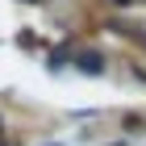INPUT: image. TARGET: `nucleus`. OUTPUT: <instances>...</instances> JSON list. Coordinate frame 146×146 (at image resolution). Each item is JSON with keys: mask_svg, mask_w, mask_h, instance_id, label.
I'll return each mask as SVG.
<instances>
[{"mask_svg": "<svg viewBox=\"0 0 146 146\" xmlns=\"http://www.w3.org/2000/svg\"><path fill=\"white\" fill-rule=\"evenodd\" d=\"M75 71H84V75H104V58L96 54V50H79L75 54Z\"/></svg>", "mask_w": 146, "mask_h": 146, "instance_id": "nucleus-1", "label": "nucleus"}, {"mask_svg": "<svg viewBox=\"0 0 146 146\" xmlns=\"http://www.w3.org/2000/svg\"><path fill=\"white\" fill-rule=\"evenodd\" d=\"M67 67V54H50V71H63Z\"/></svg>", "mask_w": 146, "mask_h": 146, "instance_id": "nucleus-2", "label": "nucleus"}, {"mask_svg": "<svg viewBox=\"0 0 146 146\" xmlns=\"http://www.w3.org/2000/svg\"><path fill=\"white\" fill-rule=\"evenodd\" d=\"M113 4H121V9H125V4H129V0H113Z\"/></svg>", "mask_w": 146, "mask_h": 146, "instance_id": "nucleus-3", "label": "nucleus"}, {"mask_svg": "<svg viewBox=\"0 0 146 146\" xmlns=\"http://www.w3.org/2000/svg\"><path fill=\"white\" fill-rule=\"evenodd\" d=\"M25 4H42V0H25Z\"/></svg>", "mask_w": 146, "mask_h": 146, "instance_id": "nucleus-4", "label": "nucleus"}, {"mask_svg": "<svg viewBox=\"0 0 146 146\" xmlns=\"http://www.w3.org/2000/svg\"><path fill=\"white\" fill-rule=\"evenodd\" d=\"M0 134H4V121H0Z\"/></svg>", "mask_w": 146, "mask_h": 146, "instance_id": "nucleus-5", "label": "nucleus"}]
</instances>
